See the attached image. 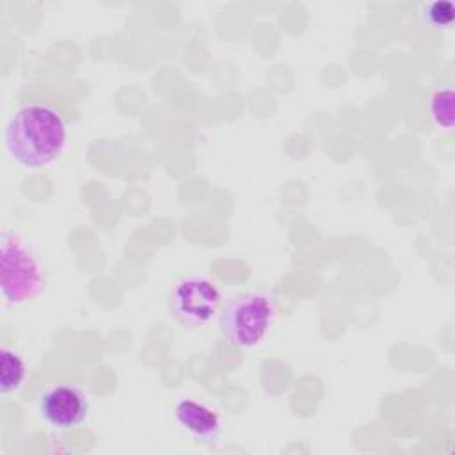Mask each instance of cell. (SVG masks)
<instances>
[{"label":"cell","mask_w":455,"mask_h":455,"mask_svg":"<svg viewBox=\"0 0 455 455\" xmlns=\"http://www.w3.org/2000/svg\"><path fill=\"white\" fill-rule=\"evenodd\" d=\"M68 140L60 112L44 103H28L14 110L4 126L7 156L21 167L41 169L53 164Z\"/></svg>","instance_id":"6da1fadb"},{"label":"cell","mask_w":455,"mask_h":455,"mask_svg":"<svg viewBox=\"0 0 455 455\" xmlns=\"http://www.w3.org/2000/svg\"><path fill=\"white\" fill-rule=\"evenodd\" d=\"M44 265L18 235L4 231L0 238V290L11 306L34 300L44 288Z\"/></svg>","instance_id":"7a4b0ae2"},{"label":"cell","mask_w":455,"mask_h":455,"mask_svg":"<svg viewBox=\"0 0 455 455\" xmlns=\"http://www.w3.org/2000/svg\"><path fill=\"white\" fill-rule=\"evenodd\" d=\"M277 316L274 295L249 291L235 297L222 309L219 327L222 338L235 348H254L270 332Z\"/></svg>","instance_id":"3957f363"},{"label":"cell","mask_w":455,"mask_h":455,"mask_svg":"<svg viewBox=\"0 0 455 455\" xmlns=\"http://www.w3.org/2000/svg\"><path fill=\"white\" fill-rule=\"evenodd\" d=\"M222 304L220 288L204 275L181 279L171 291L169 309L187 327H203L213 320Z\"/></svg>","instance_id":"277c9868"},{"label":"cell","mask_w":455,"mask_h":455,"mask_svg":"<svg viewBox=\"0 0 455 455\" xmlns=\"http://www.w3.org/2000/svg\"><path fill=\"white\" fill-rule=\"evenodd\" d=\"M89 398L82 387L60 382L48 387L37 400L39 418L52 428L69 430L89 416Z\"/></svg>","instance_id":"5b68a950"},{"label":"cell","mask_w":455,"mask_h":455,"mask_svg":"<svg viewBox=\"0 0 455 455\" xmlns=\"http://www.w3.org/2000/svg\"><path fill=\"white\" fill-rule=\"evenodd\" d=\"M178 425L194 439L213 443L220 435L222 421L219 412L196 398H181L174 407Z\"/></svg>","instance_id":"8992f818"},{"label":"cell","mask_w":455,"mask_h":455,"mask_svg":"<svg viewBox=\"0 0 455 455\" xmlns=\"http://www.w3.org/2000/svg\"><path fill=\"white\" fill-rule=\"evenodd\" d=\"M27 377V364L23 357L9 347L2 348V361H0V393L9 395L18 391Z\"/></svg>","instance_id":"52a82bcc"},{"label":"cell","mask_w":455,"mask_h":455,"mask_svg":"<svg viewBox=\"0 0 455 455\" xmlns=\"http://www.w3.org/2000/svg\"><path fill=\"white\" fill-rule=\"evenodd\" d=\"M428 112L437 126L450 130L453 126V91L448 87L435 89L428 98Z\"/></svg>","instance_id":"ba28073f"},{"label":"cell","mask_w":455,"mask_h":455,"mask_svg":"<svg viewBox=\"0 0 455 455\" xmlns=\"http://www.w3.org/2000/svg\"><path fill=\"white\" fill-rule=\"evenodd\" d=\"M453 16H455V7L448 0H437L425 7V18L435 27L450 25L453 21Z\"/></svg>","instance_id":"9c48e42d"}]
</instances>
